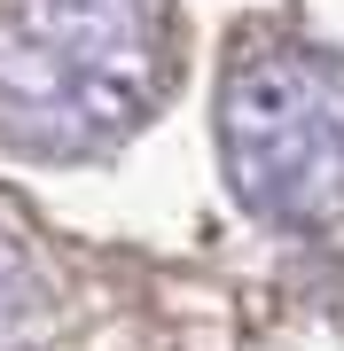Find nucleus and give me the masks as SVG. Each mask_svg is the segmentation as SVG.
<instances>
[{"instance_id": "obj_2", "label": "nucleus", "mask_w": 344, "mask_h": 351, "mask_svg": "<svg viewBox=\"0 0 344 351\" xmlns=\"http://www.w3.org/2000/svg\"><path fill=\"white\" fill-rule=\"evenodd\" d=\"M219 149L258 211H344V55L266 39L242 47L219 86Z\"/></svg>"}, {"instance_id": "obj_1", "label": "nucleus", "mask_w": 344, "mask_h": 351, "mask_svg": "<svg viewBox=\"0 0 344 351\" xmlns=\"http://www.w3.org/2000/svg\"><path fill=\"white\" fill-rule=\"evenodd\" d=\"M165 86V0H0V133L94 149Z\"/></svg>"}]
</instances>
